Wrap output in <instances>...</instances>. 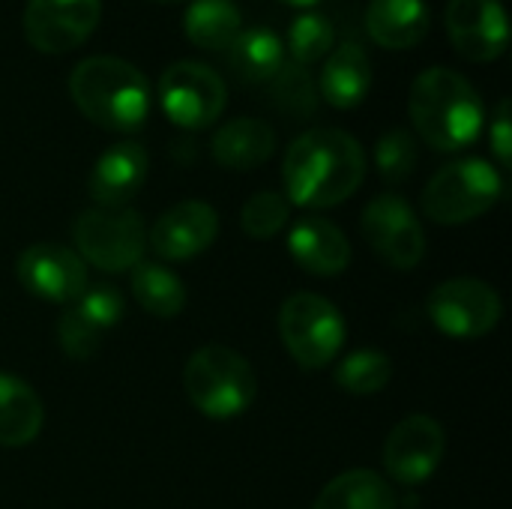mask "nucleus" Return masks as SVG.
<instances>
[{
  "label": "nucleus",
  "instance_id": "9b49d317",
  "mask_svg": "<svg viewBox=\"0 0 512 509\" xmlns=\"http://www.w3.org/2000/svg\"><path fill=\"white\" fill-rule=\"evenodd\" d=\"M102 18V0H27L24 36L42 54H66L84 45Z\"/></svg>",
  "mask_w": 512,
  "mask_h": 509
},
{
  "label": "nucleus",
  "instance_id": "2f4dec72",
  "mask_svg": "<svg viewBox=\"0 0 512 509\" xmlns=\"http://www.w3.org/2000/svg\"><path fill=\"white\" fill-rule=\"evenodd\" d=\"M489 144H492V153L495 159L501 162V168H510L512 165V123H510V99H501L495 114H492V123H489Z\"/></svg>",
  "mask_w": 512,
  "mask_h": 509
},
{
  "label": "nucleus",
  "instance_id": "4be33fe9",
  "mask_svg": "<svg viewBox=\"0 0 512 509\" xmlns=\"http://www.w3.org/2000/svg\"><path fill=\"white\" fill-rule=\"evenodd\" d=\"M42 402L30 384L0 372V447H27L42 432Z\"/></svg>",
  "mask_w": 512,
  "mask_h": 509
},
{
  "label": "nucleus",
  "instance_id": "7ed1b4c3",
  "mask_svg": "<svg viewBox=\"0 0 512 509\" xmlns=\"http://www.w3.org/2000/svg\"><path fill=\"white\" fill-rule=\"evenodd\" d=\"M69 96L75 108L108 132H135L153 105L147 75L114 54H93L69 72Z\"/></svg>",
  "mask_w": 512,
  "mask_h": 509
},
{
  "label": "nucleus",
  "instance_id": "393cba45",
  "mask_svg": "<svg viewBox=\"0 0 512 509\" xmlns=\"http://www.w3.org/2000/svg\"><path fill=\"white\" fill-rule=\"evenodd\" d=\"M312 509H396V492L381 474L357 468L330 480Z\"/></svg>",
  "mask_w": 512,
  "mask_h": 509
},
{
  "label": "nucleus",
  "instance_id": "9d476101",
  "mask_svg": "<svg viewBox=\"0 0 512 509\" xmlns=\"http://www.w3.org/2000/svg\"><path fill=\"white\" fill-rule=\"evenodd\" d=\"M363 237L396 270H414L426 255V234L402 195H378L363 210Z\"/></svg>",
  "mask_w": 512,
  "mask_h": 509
},
{
  "label": "nucleus",
  "instance_id": "aec40b11",
  "mask_svg": "<svg viewBox=\"0 0 512 509\" xmlns=\"http://www.w3.org/2000/svg\"><path fill=\"white\" fill-rule=\"evenodd\" d=\"M432 15L426 0H369L366 30L375 45L390 51L414 48L426 39Z\"/></svg>",
  "mask_w": 512,
  "mask_h": 509
},
{
  "label": "nucleus",
  "instance_id": "2eb2a0df",
  "mask_svg": "<svg viewBox=\"0 0 512 509\" xmlns=\"http://www.w3.org/2000/svg\"><path fill=\"white\" fill-rule=\"evenodd\" d=\"M123 318V294L114 285H96L84 291L57 321V342L66 357L84 363L99 345L102 333H108Z\"/></svg>",
  "mask_w": 512,
  "mask_h": 509
},
{
  "label": "nucleus",
  "instance_id": "5701e85b",
  "mask_svg": "<svg viewBox=\"0 0 512 509\" xmlns=\"http://www.w3.org/2000/svg\"><path fill=\"white\" fill-rule=\"evenodd\" d=\"M183 30L204 51H228L243 30V15L234 0H192L183 15Z\"/></svg>",
  "mask_w": 512,
  "mask_h": 509
},
{
  "label": "nucleus",
  "instance_id": "b1692460",
  "mask_svg": "<svg viewBox=\"0 0 512 509\" xmlns=\"http://www.w3.org/2000/svg\"><path fill=\"white\" fill-rule=\"evenodd\" d=\"M135 303L156 318H177L186 306L183 279L159 261H138L129 273Z\"/></svg>",
  "mask_w": 512,
  "mask_h": 509
},
{
  "label": "nucleus",
  "instance_id": "f3484780",
  "mask_svg": "<svg viewBox=\"0 0 512 509\" xmlns=\"http://www.w3.org/2000/svg\"><path fill=\"white\" fill-rule=\"evenodd\" d=\"M147 168H150V159L138 141H117L96 159L90 180H87V192L96 201V207L120 210L144 186Z\"/></svg>",
  "mask_w": 512,
  "mask_h": 509
},
{
  "label": "nucleus",
  "instance_id": "f8f14e48",
  "mask_svg": "<svg viewBox=\"0 0 512 509\" xmlns=\"http://www.w3.org/2000/svg\"><path fill=\"white\" fill-rule=\"evenodd\" d=\"M444 450H447L444 426L426 414H411L387 435L384 468L390 480L402 486H420L438 471Z\"/></svg>",
  "mask_w": 512,
  "mask_h": 509
},
{
  "label": "nucleus",
  "instance_id": "cd10ccee",
  "mask_svg": "<svg viewBox=\"0 0 512 509\" xmlns=\"http://www.w3.org/2000/svg\"><path fill=\"white\" fill-rule=\"evenodd\" d=\"M270 81H273L270 96H273V102L279 105L282 114H288V117H312L315 114L318 87H315L306 66H300L294 60H285Z\"/></svg>",
  "mask_w": 512,
  "mask_h": 509
},
{
  "label": "nucleus",
  "instance_id": "a211bd4d",
  "mask_svg": "<svg viewBox=\"0 0 512 509\" xmlns=\"http://www.w3.org/2000/svg\"><path fill=\"white\" fill-rule=\"evenodd\" d=\"M291 258L312 276H339L351 264V243L345 231L321 216H303L288 231Z\"/></svg>",
  "mask_w": 512,
  "mask_h": 509
},
{
  "label": "nucleus",
  "instance_id": "39448f33",
  "mask_svg": "<svg viewBox=\"0 0 512 509\" xmlns=\"http://www.w3.org/2000/svg\"><path fill=\"white\" fill-rule=\"evenodd\" d=\"M504 195L501 171L486 159H456L432 174L420 207L438 225H465L489 213Z\"/></svg>",
  "mask_w": 512,
  "mask_h": 509
},
{
  "label": "nucleus",
  "instance_id": "6ab92c4d",
  "mask_svg": "<svg viewBox=\"0 0 512 509\" xmlns=\"http://www.w3.org/2000/svg\"><path fill=\"white\" fill-rule=\"evenodd\" d=\"M372 90V60L360 42H342L336 45L324 66L318 81V96H324L333 108H357Z\"/></svg>",
  "mask_w": 512,
  "mask_h": 509
},
{
  "label": "nucleus",
  "instance_id": "473e14b6",
  "mask_svg": "<svg viewBox=\"0 0 512 509\" xmlns=\"http://www.w3.org/2000/svg\"><path fill=\"white\" fill-rule=\"evenodd\" d=\"M279 3H285V6H297V9H309V6H315V3H321V0H279Z\"/></svg>",
  "mask_w": 512,
  "mask_h": 509
},
{
  "label": "nucleus",
  "instance_id": "6e6552de",
  "mask_svg": "<svg viewBox=\"0 0 512 509\" xmlns=\"http://www.w3.org/2000/svg\"><path fill=\"white\" fill-rule=\"evenodd\" d=\"M156 99L174 126L207 129L222 117L228 105V87L222 75L207 63L177 60L165 66V72L159 75Z\"/></svg>",
  "mask_w": 512,
  "mask_h": 509
},
{
  "label": "nucleus",
  "instance_id": "0eeeda50",
  "mask_svg": "<svg viewBox=\"0 0 512 509\" xmlns=\"http://www.w3.org/2000/svg\"><path fill=\"white\" fill-rule=\"evenodd\" d=\"M345 321L339 309L318 294H294L279 309V336L303 369H324L345 345Z\"/></svg>",
  "mask_w": 512,
  "mask_h": 509
},
{
  "label": "nucleus",
  "instance_id": "7c9ffc66",
  "mask_svg": "<svg viewBox=\"0 0 512 509\" xmlns=\"http://www.w3.org/2000/svg\"><path fill=\"white\" fill-rule=\"evenodd\" d=\"M417 138L408 129H387L375 144V165L387 183H405L417 168Z\"/></svg>",
  "mask_w": 512,
  "mask_h": 509
},
{
  "label": "nucleus",
  "instance_id": "ddd939ff",
  "mask_svg": "<svg viewBox=\"0 0 512 509\" xmlns=\"http://www.w3.org/2000/svg\"><path fill=\"white\" fill-rule=\"evenodd\" d=\"M444 24L453 48L471 63H492L510 45V21L501 0H450Z\"/></svg>",
  "mask_w": 512,
  "mask_h": 509
},
{
  "label": "nucleus",
  "instance_id": "c756f323",
  "mask_svg": "<svg viewBox=\"0 0 512 509\" xmlns=\"http://www.w3.org/2000/svg\"><path fill=\"white\" fill-rule=\"evenodd\" d=\"M291 219V204L282 192H255L243 210H240V228L252 237V240H270L276 237Z\"/></svg>",
  "mask_w": 512,
  "mask_h": 509
},
{
  "label": "nucleus",
  "instance_id": "20e7f679",
  "mask_svg": "<svg viewBox=\"0 0 512 509\" xmlns=\"http://www.w3.org/2000/svg\"><path fill=\"white\" fill-rule=\"evenodd\" d=\"M255 387L249 360L225 345L198 348L183 369V390L192 408L210 420L240 417L255 402Z\"/></svg>",
  "mask_w": 512,
  "mask_h": 509
},
{
  "label": "nucleus",
  "instance_id": "1a4fd4ad",
  "mask_svg": "<svg viewBox=\"0 0 512 509\" xmlns=\"http://www.w3.org/2000/svg\"><path fill=\"white\" fill-rule=\"evenodd\" d=\"M426 312L435 330L465 342L492 333L504 315V303L498 291L480 279H450L432 291Z\"/></svg>",
  "mask_w": 512,
  "mask_h": 509
},
{
  "label": "nucleus",
  "instance_id": "f03ea898",
  "mask_svg": "<svg viewBox=\"0 0 512 509\" xmlns=\"http://www.w3.org/2000/svg\"><path fill=\"white\" fill-rule=\"evenodd\" d=\"M408 114L417 135L444 153H456L477 141L486 123V108L477 87L456 69H423L408 96Z\"/></svg>",
  "mask_w": 512,
  "mask_h": 509
},
{
  "label": "nucleus",
  "instance_id": "412c9836",
  "mask_svg": "<svg viewBox=\"0 0 512 509\" xmlns=\"http://www.w3.org/2000/svg\"><path fill=\"white\" fill-rule=\"evenodd\" d=\"M210 153L222 168L249 171L264 165L276 153V132L258 117H234L216 129Z\"/></svg>",
  "mask_w": 512,
  "mask_h": 509
},
{
  "label": "nucleus",
  "instance_id": "bb28decb",
  "mask_svg": "<svg viewBox=\"0 0 512 509\" xmlns=\"http://www.w3.org/2000/svg\"><path fill=\"white\" fill-rule=\"evenodd\" d=\"M336 384L345 390V393H354V396H372V393H381L390 378H393V360L384 354V351H372V348H363V351H354L348 354L339 366H336Z\"/></svg>",
  "mask_w": 512,
  "mask_h": 509
},
{
  "label": "nucleus",
  "instance_id": "423d86ee",
  "mask_svg": "<svg viewBox=\"0 0 512 509\" xmlns=\"http://www.w3.org/2000/svg\"><path fill=\"white\" fill-rule=\"evenodd\" d=\"M72 240L81 261L105 273H126L138 261H144L147 228L138 210L90 207L75 216Z\"/></svg>",
  "mask_w": 512,
  "mask_h": 509
},
{
  "label": "nucleus",
  "instance_id": "dca6fc26",
  "mask_svg": "<svg viewBox=\"0 0 512 509\" xmlns=\"http://www.w3.org/2000/svg\"><path fill=\"white\" fill-rule=\"evenodd\" d=\"M219 213L207 201H180L168 207L147 231V246L162 261H189L213 246Z\"/></svg>",
  "mask_w": 512,
  "mask_h": 509
},
{
  "label": "nucleus",
  "instance_id": "c85d7f7f",
  "mask_svg": "<svg viewBox=\"0 0 512 509\" xmlns=\"http://www.w3.org/2000/svg\"><path fill=\"white\" fill-rule=\"evenodd\" d=\"M336 45V30L327 15L321 12H303L288 27V54L294 63L309 66L321 57H327Z\"/></svg>",
  "mask_w": 512,
  "mask_h": 509
},
{
  "label": "nucleus",
  "instance_id": "a878e982",
  "mask_svg": "<svg viewBox=\"0 0 512 509\" xmlns=\"http://www.w3.org/2000/svg\"><path fill=\"white\" fill-rule=\"evenodd\" d=\"M231 69L240 75V81L264 84L270 81L279 66L285 63V45L270 27H243L240 36L228 48Z\"/></svg>",
  "mask_w": 512,
  "mask_h": 509
},
{
  "label": "nucleus",
  "instance_id": "4468645a",
  "mask_svg": "<svg viewBox=\"0 0 512 509\" xmlns=\"http://www.w3.org/2000/svg\"><path fill=\"white\" fill-rule=\"evenodd\" d=\"M18 282L39 300L75 303L87 291V270L78 252L57 243H33L18 255Z\"/></svg>",
  "mask_w": 512,
  "mask_h": 509
},
{
  "label": "nucleus",
  "instance_id": "f257e3e1",
  "mask_svg": "<svg viewBox=\"0 0 512 509\" xmlns=\"http://www.w3.org/2000/svg\"><path fill=\"white\" fill-rule=\"evenodd\" d=\"M366 177V153L360 141L333 126L297 135L282 159V183L288 204L327 210L348 201Z\"/></svg>",
  "mask_w": 512,
  "mask_h": 509
},
{
  "label": "nucleus",
  "instance_id": "72a5a7b5",
  "mask_svg": "<svg viewBox=\"0 0 512 509\" xmlns=\"http://www.w3.org/2000/svg\"><path fill=\"white\" fill-rule=\"evenodd\" d=\"M159 3H180V0H159Z\"/></svg>",
  "mask_w": 512,
  "mask_h": 509
}]
</instances>
